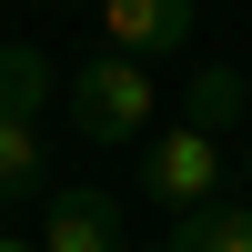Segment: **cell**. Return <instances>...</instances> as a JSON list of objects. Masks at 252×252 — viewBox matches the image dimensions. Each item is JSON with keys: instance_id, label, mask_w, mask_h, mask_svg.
<instances>
[{"instance_id": "277c9868", "label": "cell", "mask_w": 252, "mask_h": 252, "mask_svg": "<svg viewBox=\"0 0 252 252\" xmlns=\"http://www.w3.org/2000/svg\"><path fill=\"white\" fill-rule=\"evenodd\" d=\"M40 252H131V232H121V202L101 192V182L51 192V212H40Z\"/></svg>"}, {"instance_id": "52a82bcc", "label": "cell", "mask_w": 252, "mask_h": 252, "mask_svg": "<svg viewBox=\"0 0 252 252\" xmlns=\"http://www.w3.org/2000/svg\"><path fill=\"white\" fill-rule=\"evenodd\" d=\"M242 101H252V81L232 71V61H202V71H192V111H182V121H192V131H232V121H242Z\"/></svg>"}, {"instance_id": "ba28073f", "label": "cell", "mask_w": 252, "mask_h": 252, "mask_svg": "<svg viewBox=\"0 0 252 252\" xmlns=\"http://www.w3.org/2000/svg\"><path fill=\"white\" fill-rule=\"evenodd\" d=\"M51 182V152H40V121H10L0 111V202H31Z\"/></svg>"}, {"instance_id": "30bf717a", "label": "cell", "mask_w": 252, "mask_h": 252, "mask_svg": "<svg viewBox=\"0 0 252 252\" xmlns=\"http://www.w3.org/2000/svg\"><path fill=\"white\" fill-rule=\"evenodd\" d=\"M242 182H252V152H242Z\"/></svg>"}, {"instance_id": "3957f363", "label": "cell", "mask_w": 252, "mask_h": 252, "mask_svg": "<svg viewBox=\"0 0 252 252\" xmlns=\"http://www.w3.org/2000/svg\"><path fill=\"white\" fill-rule=\"evenodd\" d=\"M192 20H202V0H101V51L152 71V61L192 51Z\"/></svg>"}, {"instance_id": "8fae6325", "label": "cell", "mask_w": 252, "mask_h": 252, "mask_svg": "<svg viewBox=\"0 0 252 252\" xmlns=\"http://www.w3.org/2000/svg\"><path fill=\"white\" fill-rule=\"evenodd\" d=\"M131 252H152V242H131Z\"/></svg>"}, {"instance_id": "8992f818", "label": "cell", "mask_w": 252, "mask_h": 252, "mask_svg": "<svg viewBox=\"0 0 252 252\" xmlns=\"http://www.w3.org/2000/svg\"><path fill=\"white\" fill-rule=\"evenodd\" d=\"M161 252H252V202H212V212H182Z\"/></svg>"}, {"instance_id": "5b68a950", "label": "cell", "mask_w": 252, "mask_h": 252, "mask_svg": "<svg viewBox=\"0 0 252 252\" xmlns=\"http://www.w3.org/2000/svg\"><path fill=\"white\" fill-rule=\"evenodd\" d=\"M61 91V61L40 40H0V111L10 121H40V101Z\"/></svg>"}, {"instance_id": "6da1fadb", "label": "cell", "mask_w": 252, "mask_h": 252, "mask_svg": "<svg viewBox=\"0 0 252 252\" xmlns=\"http://www.w3.org/2000/svg\"><path fill=\"white\" fill-rule=\"evenodd\" d=\"M152 101H161V71H141V61L101 51L71 71V121L81 141H101V152H131V141H152Z\"/></svg>"}, {"instance_id": "7a4b0ae2", "label": "cell", "mask_w": 252, "mask_h": 252, "mask_svg": "<svg viewBox=\"0 0 252 252\" xmlns=\"http://www.w3.org/2000/svg\"><path fill=\"white\" fill-rule=\"evenodd\" d=\"M141 192H152L172 222H182V212H212V202H222V141L192 131V121L152 131V141H141Z\"/></svg>"}, {"instance_id": "9c48e42d", "label": "cell", "mask_w": 252, "mask_h": 252, "mask_svg": "<svg viewBox=\"0 0 252 252\" xmlns=\"http://www.w3.org/2000/svg\"><path fill=\"white\" fill-rule=\"evenodd\" d=\"M0 252H40V242H31V232H0Z\"/></svg>"}]
</instances>
